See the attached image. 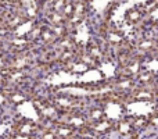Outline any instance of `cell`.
I'll return each instance as SVG.
<instances>
[{
  "mask_svg": "<svg viewBox=\"0 0 158 139\" xmlns=\"http://www.w3.org/2000/svg\"><path fill=\"white\" fill-rule=\"evenodd\" d=\"M15 129V134H22V135H32L33 132L38 129V127L35 125L31 121H27V120H21L15 124L14 127Z\"/></svg>",
  "mask_w": 158,
  "mask_h": 139,
  "instance_id": "obj_1",
  "label": "cell"
},
{
  "mask_svg": "<svg viewBox=\"0 0 158 139\" xmlns=\"http://www.w3.org/2000/svg\"><path fill=\"white\" fill-rule=\"evenodd\" d=\"M75 132L77 131L74 129V127L69 124H58L57 129H56V134L60 138H71Z\"/></svg>",
  "mask_w": 158,
  "mask_h": 139,
  "instance_id": "obj_2",
  "label": "cell"
},
{
  "mask_svg": "<svg viewBox=\"0 0 158 139\" xmlns=\"http://www.w3.org/2000/svg\"><path fill=\"white\" fill-rule=\"evenodd\" d=\"M133 125H132V123L131 121H126V120H121V121H118L117 123V131L119 132L121 135H126V134H129L131 131H133Z\"/></svg>",
  "mask_w": 158,
  "mask_h": 139,
  "instance_id": "obj_3",
  "label": "cell"
},
{
  "mask_svg": "<svg viewBox=\"0 0 158 139\" xmlns=\"http://www.w3.org/2000/svg\"><path fill=\"white\" fill-rule=\"evenodd\" d=\"M135 98H136L137 100H153L154 93L148 92L147 89H139V90H136V93H135Z\"/></svg>",
  "mask_w": 158,
  "mask_h": 139,
  "instance_id": "obj_4",
  "label": "cell"
},
{
  "mask_svg": "<svg viewBox=\"0 0 158 139\" xmlns=\"http://www.w3.org/2000/svg\"><path fill=\"white\" fill-rule=\"evenodd\" d=\"M90 118H92L93 123L103 120L104 118V111L101 109H92L90 110Z\"/></svg>",
  "mask_w": 158,
  "mask_h": 139,
  "instance_id": "obj_5",
  "label": "cell"
},
{
  "mask_svg": "<svg viewBox=\"0 0 158 139\" xmlns=\"http://www.w3.org/2000/svg\"><path fill=\"white\" fill-rule=\"evenodd\" d=\"M135 120L136 121H133L132 125H133V128H137V129L144 128V127L148 124V120H146L144 117H137V118H135Z\"/></svg>",
  "mask_w": 158,
  "mask_h": 139,
  "instance_id": "obj_6",
  "label": "cell"
},
{
  "mask_svg": "<svg viewBox=\"0 0 158 139\" xmlns=\"http://www.w3.org/2000/svg\"><path fill=\"white\" fill-rule=\"evenodd\" d=\"M42 139H57V134L53 129H44V132L42 134Z\"/></svg>",
  "mask_w": 158,
  "mask_h": 139,
  "instance_id": "obj_7",
  "label": "cell"
},
{
  "mask_svg": "<svg viewBox=\"0 0 158 139\" xmlns=\"http://www.w3.org/2000/svg\"><path fill=\"white\" fill-rule=\"evenodd\" d=\"M148 124H151V125H154V127H158V111L148 120Z\"/></svg>",
  "mask_w": 158,
  "mask_h": 139,
  "instance_id": "obj_8",
  "label": "cell"
},
{
  "mask_svg": "<svg viewBox=\"0 0 158 139\" xmlns=\"http://www.w3.org/2000/svg\"><path fill=\"white\" fill-rule=\"evenodd\" d=\"M10 139H31V135H22V134H14Z\"/></svg>",
  "mask_w": 158,
  "mask_h": 139,
  "instance_id": "obj_9",
  "label": "cell"
},
{
  "mask_svg": "<svg viewBox=\"0 0 158 139\" xmlns=\"http://www.w3.org/2000/svg\"><path fill=\"white\" fill-rule=\"evenodd\" d=\"M60 139H69V138H60Z\"/></svg>",
  "mask_w": 158,
  "mask_h": 139,
  "instance_id": "obj_10",
  "label": "cell"
}]
</instances>
